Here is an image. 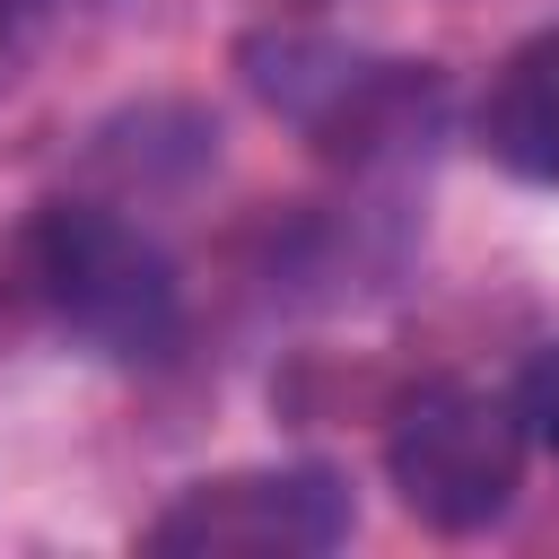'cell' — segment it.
<instances>
[{
    "mask_svg": "<svg viewBox=\"0 0 559 559\" xmlns=\"http://www.w3.org/2000/svg\"><path fill=\"white\" fill-rule=\"evenodd\" d=\"M17 288L35 297V314L70 341H87L96 358H157L175 341V271L166 253L79 201H52L26 218V236L9 245Z\"/></svg>",
    "mask_w": 559,
    "mask_h": 559,
    "instance_id": "obj_1",
    "label": "cell"
},
{
    "mask_svg": "<svg viewBox=\"0 0 559 559\" xmlns=\"http://www.w3.org/2000/svg\"><path fill=\"white\" fill-rule=\"evenodd\" d=\"M384 472H393V489L419 524L480 533V524L507 515V498L524 480V411L480 393V384H428L393 419Z\"/></svg>",
    "mask_w": 559,
    "mask_h": 559,
    "instance_id": "obj_2",
    "label": "cell"
},
{
    "mask_svg": "<svg viewBox=\"0 0 559 559\" xmlns=\"http://www.w3.org/2000/svg\"><path fill=\"white\" fill-rule=\"evenodd\" d=\"M349 533V489L314 463L192 480L140 542L166 559H314Z\"/></svg>",
    "mask_w": 559,
    "mask_h": 559,
    "instance_id": "obj_3",
    "label": "cell"
},
{
    "mask_svg": "<svg viewBox=\"0 0 559 559\" xmlns=\"http://www.w3.org/2000/svg\"><path fill=\"white\" fill-rule=\"evenodd\" d=\"M480 148L533 183H559V26L515 44L480 96Z\"/></svg>",
    "mask_w": 559,
    "mask_h": 559,
    "instance_id": "obj_4",
    "label": "cell"
},
{
    "mask_svg": "<svg viewBox=\"0 0 559 559\" xmlns=\"http://www.w3.org/2000/svg\"><path fill=\"white\" fill-rule=\"evenodd\" d=\"M515 411H524V437H542V445L559 454V341L533 349V367H524V384H515Z\"/></svg>",
    "mask_w": 559,
    "mask_h": 559,
    "instance_id": "obj_5",
    "label": "cell"
},
{
    "mask_svg": "<svg viewBox=\"0 0 559 559\" xmlns=\"http://www.w3.org/2000/svg\"><path fill=\"white\" fill-rule=\"evenodd\" d=\"M0 35H9V0H0Z\"/></svg>",
    "mask_w": 559,
    "mask_h": 559,
    "instance_id": "obj_6",
    "label": "cell"
}]
</instances>
